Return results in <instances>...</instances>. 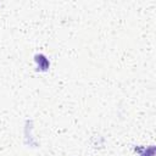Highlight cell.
Returning <instances> with one entry per match:
<instances>
[{"label":"cell","instance_id":"6da1fadb","mask_svg":"<svg viewBox=\"0 0 156 156\" xmlns=\"http://www.w3.org/2000/svg\"><path fill=\"white\" fill-rule=\"evenodd\" d=\"M34 60L38 63V68H37L38 71H46L49 68V61H48V58L44 55H41V54L35 55Z\"/></svg>","mask_w":156,"mask_h":156},{"label":"cell","instance_id":"7a4b0ae2","mask_svg":"<svg viewBox=\"0 0 156 156\" xmlns=\"http://www.w3.org/2000/svg\"><path fill=\"white\" fill-rule=\"evenodd\" d=\"M154 155H155V146H150L141 154V156H154Z\"/></svg>","mask_w":156,"mask_h":156}]
</instances>
